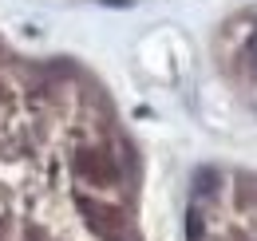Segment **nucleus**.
I'll use <instances>...</instances> for the list:
<instances>
[{"mask_svg":"<svg viewBox=\"0 0 257 241\" xmlns=\"http://www.w3.org/2000/svg\"><path fill=\"white\" fill-rule=\"evenodd\" d=\"M71 166H75V174L91 178L95 186H111V182L119 178V170H115V162H111L107 151H79L71 158Z\"/></svg>","mask_w":257,"mask_h":241,"instance_id":"f257e3e1","label":"nucleus"},{"mask_svg":"<svg viewBox=\"0 0 257 241\" xmlns=\"http://www.w3.org/2000/svg\"><path fill=\"white\" fill-rule=\"evenodd\" d=\"M245 56H249V63L257 67V28L249 32V40H245Z\"/></svg>","mask_w":257,"mask_h":241,"instance_id":"f03ea898","label":"nucleus"}]
</instances>
